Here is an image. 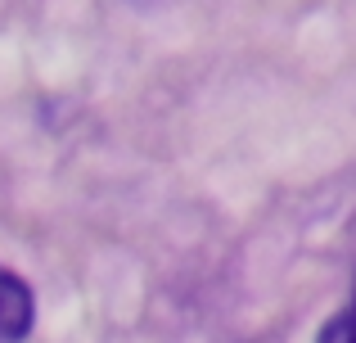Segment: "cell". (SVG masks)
Returning <instances> with one entry per match:
<instances>
[{
    "instance_id": "obj_1",
    "label": "cell",
    "mask_w": 356,
    "mask_h": 343,
    "mask_svg": "<svg viewBox=\"0 0 356 343\" xmlns=\"http://www.w3.org/2000/svg\"><path fill=\"white\" fill-rule=\"evenodd\" d=\"M36 317V298L9 266H0V343H18L27 339Z\"/></svg>"
},
{
    "instance_id": "obj_2",
    "label": "cell",
    "mask_w": 356,
    "mask_h": 343,
    "mask_svg": "<svg viewBox=\"0 0 356 343\" xmlns=\"http://www.w3.org/2000/svg\"><path fill=\"white\" fill-rule=\"evenodd\" d=\"M316 343H356V276H352V294H348V303H343V308L321 326Z\"/></svg>"
}]
</instances>
